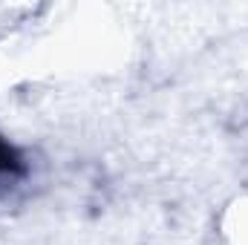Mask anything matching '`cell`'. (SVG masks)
<instances>
[{
    "label": "cell",
    "instance_id": "cell-1",
    "mask_svg": "<svg viewBox=\"0 0 248 245\" xmlns=\"http://www.w3.org/2000/svg\"><path fill=\"white\" fill-rule=\"evenodd\" d=\"M12 165H15V159H12V150H9V147L0 141V173H3V170H9Z\"/></svg>",
    "mask_w": 248,
    "mask_h": 245
}]
</instances>
